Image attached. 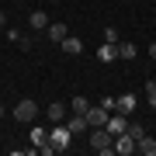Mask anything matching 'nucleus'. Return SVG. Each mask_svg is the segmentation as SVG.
Segmentation results:
<instances>
[{
    "mask_svg": "<svg viewBox=\"0 0 156 156\" xmlns=\"http://www.w3.org/2000/svg\"><path fill=\"white\" fill-rule=\"evenodd\" d=\"M108 115H111V111H104V108H101V104H90L83 118H87V125H90V128H101V125L108 122Z\"/></svg>",
    "mask_w": 156,
    "mask_h": 156,
    "instance_id": "20e7f679",
    "label": "nucleus"
},
{
    "mask_svg": "<svg viewBox=\"0 0 156 156\" xmlns=\"http://www.w3.org/2000/svg\"><path fill=\"white\" fill-rule=\"evenodd\" d=\"M153 66H156V59H153Z\"/></svg>",
    "mask_w": 156,
    "mask_h": 156,
    "instance_id": "a878e982",
    "label": "nucleus"
},
{
    "mask_svg": "<svg viewBox=\"0 0 156 156\" xmlns=\"http://www.w3.org/2000/svg\"><path fill=\"white\" fill-rule=\"evenodd\" d=\"M45 31H49V38H52V42H62V38H66V35H69V28H66V24H62V21L49 24V28H45Z\"/></svg>",
    "mask_w": 156,
    "mask_h": 156,
    "instance_id": "f8f14e48",
    "label": "nucleus"
},
{
    "mask_svg": "<svg viewBox=\"0 0 156 156\" xmlns=\"http://www.w3.org/2000/svg\"><path fill=\"white\" fill-rule=\"evenodd\" d=\"M125 132H128V135H132V139H135V142H139V139H142V135H146V128H142L139 122H128V128H125Z\"/></svg>",
    "mask_w": 156,
    "mask_h": 156,
    "instance_id": "a211bd4d",
    "label": "nucleus"
},
{
    "mask_svg": "<svg viewBox=\"0 0 156 156\" xmlns=\"http://www.w3.org/2000/svg\"><path fill=\"white\" fill-rule=\"evenodd\" d=\"M59 45H62V52H66V56H80V52H83V42H80L76 35H66Z\"/></svg>",
    "mask_w": 156,
    "mask_h": 156,
    "instance_id": "6e6552de",
    "label": "nucleus"
},
{
    "mask_svg": "<svg viewBox=\"0 0 156 156\" xmlns=\"http://www.w3.org/2000/svg\"><path fill=\"white\" fill-rule=\"evenodd\" d=\"M104 42H108V45H118V42H122V35H118L115 28H104Z\"/></svg>",
    "mask_w": 156,
    "mask_h": 156,
    "instance_id": "aec40b11",
    "label": "nucleus"
},
{
    "mask_svg": "<svg viewBox=\"0 0 156 156\" xmlns=\"http://www.w3.org/2000/svg\"><path fill=\"white\" fill-rule=\"evenodd\" d=\"M45 115H49L52 122H66V104H59V101H52V104H49V111H45Z\"/></svg>",
    "mask_w": 156,
    "mask_h": 156,
    "instance_id": "4468645a",
    "label": "nucleus"
},
{
    "mask_svg": "<svg viewBox=\"0 0 156 156\" xmlns=\"http://www.w3.org/2000/svg\"><path fill=\"white\" fill-rule=\"evenodd\" d=\"M101 108H104V111H115V97H111V94L101 97Z\"/></svg>",
    "mask_w": 156,
    "mask_h": 156,
    "instance_id": "412c9836",
    "label": "nucleus"
},
{
    "mask_svg": "<svg viewBox=\"0 0 156 156\" xmlns=\"http://www.w3.org/2000/svg\"><path fill=\"white\" fill-rule=\"evenodd\" d=\"M49 142H52V149H56V153H66L69 142H73V135H69V128L62 125V122H52V128H49Z\"/></svg>",
    "mask_w": 156,
    "mask_h": 156,
    "instance_id": "f257e3e1",
    "label": "nucleus"
},
{
    "mask_svg": "<svg viewBox=\"0 0 156 156\" xmlns=\"http://www.w3.org/2000/svg\"><path fill=\"white\" fill-rule=\"evenodd\" d=\"M149 56H153V59H156V42H149Z\"/></svg>",
    "mask_w": 156,
    "mask_h": 156,
    "instance_id": "5701e85b",
    "label": "nucleus"
},
{
    "mask_svg": "<svg viewBox=\"0 0 156 156\" xmlns=\"http://www.w3.org/2000/svg\"><path fill=\"white\" fill-rule=\"evenodd\" d=\"M4 24H7V14H4V11H0V28H4Z\"/></svg>",
    "mask_w": 156,
    "mask_h": 156,
    "instance_id": "b1692460",
    "label": "nucleus"
},
{
    "mask_svg": "<svg viewBox=\"0 0 156 156\" xmlns=\"http://www.w3.org/2000/svg\"><path fill=\"white\" fill-rule=\"evenodd\" d=\"M142 90H146V101H149V108H156V80H149Z\"/></svg>",
    "mask_w": 156,
    "mask_h": 156,
    "instance_id": "6ab92c4d",
    "label": "nucleus"
},
{
    "mask_svg": "<svg viewBox=\"0 0 156 156\" xmlns=\"http://www.w3.org/2000/svg\"><path fill=\"white\" fill-rule=\"evenodd\" d=\"M17 45H21L24 52H31V35H21V38H17Z\"/></svg>",
    "mask_w": 156,
    "mask_h": 156,
    "instance_id": "4be33fe9",
    "label": "nucleus"
},
{
    "mask_svg": "<svg viewBox=\"0 0 156 156\" xmlns=\"http://www.w3.org/2000/svg\"><path fill=\"white\" fill-rule=\"evenodd\" d=\"M104 128H108V132H111V135H122L125 128H128V115H122V111H118V115H108Z\"/></svg>",
    "mask_w": 156,
    "mask_h": 156,
    "instance_id": "39448f33",
    "label": "nucleus"
},
{
    "mask_svg": "<svg viewBox=\"0 0 156 156\" xmlns=\"http://www.w3.org/2000/svg\"><path fill=\"white\" fill-rule=\"evenodd\" d=\"M90 149L94 153H115V135L108 132L104 125L94 128V132H90Z\"/></svg>",
    "mask_w": 156,
    "mask_h": 156,
    "instance_id": "f03ea898",
    "label": "nucleus"
},
{
    "mask_svg": "<svg viewBox=\"0 0 156 156\" xmlns=\"http://www.w3.org/2000/svg\"><path fill=\"white\" fill-rule=\"evenodd\" d=\"M0 118H4V108H0Z\"/></svg>",
    "mask_w": 156,
    "mask_h": 156,
    "instance_id": "393cba45",
    "label": "nucleus"
},
{
    "mask_svg": "<svg viewBox=\"0 0 156 156\" xmlns=\"http://www.w3.org/2000/svg\"><path fill=\"white\" fill-rule=\"evenodd\" d=\"M115 111H122V115L132 118V111H135V94H122V97H115Z\"/></svg>",
    "mask_w": 156,
    "mask_h": 156,
    "instance_id": "0eeeda50",
    "label": "nucleus"
},
{
    "mask_svg": "<svg viewBox=\"0 0 156 156\" xmlns=\"http://www.w3.org/2000/svg\"><path fill=\"white\" fill-rule=\"evenodd\" d=\"M56 4H59V0H56Z\"/></svg>",
    "mask_w": 156,
    "mask_h": 156,
    "instance_id": "bb28decb",
    "label": "nucleus"
},
{
    "mask_svg": "<svg viewBox=\"0 0 156 156\" xmlns=\"http://www.w3.org/2000/svg\"><path fill=\"white\" fill-rule=\"evenodd\" d=\"M35 115H38V104H35V101H17L14 104V118L17 122L28 125V122H35Z\"/></svg>",
    "mask_w": 156,
    "mask_h": 156,
    "instance_id": "7ed1b4c3",
    "label": "nucleus"
},
{
    "mask_svg": "<svg viewBox=\"0 0 156 156\" xmlns=\"http://www.w3.org/2000/svg\"><path fill=\"white\" fill-rule=\"evenodd\" d=\"M115 153H118V156H132V153H135V139H132L128 132L115 135Z\"/></svg>",
    "mask_w": 156,
    "mask_h": 156,
    "instance_id": "423d86ee",
    "label": "nucleus"
},
{
    "mask_svg": "<svg viewBox=\"0 0 156 156\" xmlns=\"http://www.w3.org/2000/svg\"><path fill=\"white\" fill-rule=\"evenodd\" d=\"M62 125L69 128V135H80V132H83V128H90L83 115H73V118H66V122H62Z\"/></svg>",
    "mask_w": 156,
    "mask_h": 156,
    "instance_id": "1a4fd4ad",
    "label": "nucleus"
},
{
    "mask_svg": "<svg viewBox=\"0 0 156 156\" xmlns=\"http://www.w3.org/2000/svg\"><path fill=\"white\" fill-rule=\"evenodd\" d=\"M87 108H90V101H87L83 94H76V97L69 101V111H73V115H87Z\"/></svg>",
    "mask_w": 156,
    "mask_h": 156,
    "instance_id": "2eb2a0df",
    "label": "nucleus"
},
{
    "mask_svg": "<svg viewBox=\"0 0 156 156\" xmlns=\"http://www.w3.org/2000/svg\"><path fill=\"white\" fill-rule=\"evenodd\" d=\"M42 142H49V128L35 125V128H31V146H42Z\"/></svg>",
    "mask_w": 156,
    "mask_h": 156,
    "instance_id": "dca6fc26",
    "label": "nucleus"
},
{
    "mask_svg": "<svg viewBox=\"0 0 156 156\" xmlns=\"http://www.w3.org/2000/svg\"><path fill=\"white\" fill-rule=\"evenodd\" d=\"M118 59H135V45L132 42H118Z\"/></svg>",
    "mask_w": 156,
    "mask_h": 156,
    "instance_id": "f3484780",
    "label": "nucleus"
},
{
    "mask_svg": "<svg viewBox=\"0 0 156 156\" xmlns=\"http://www.w3.org/2000/svg\"><path fill=\"white\" fill-rule=\"evenodd\" d=\"M28 24H31L35 31H45V28H49V14H45V11H31Z\"/></svg>",
    "mask_w": 156,
    "mask_h": 156,
    "instance_id": "9d476101",
    "label": "nucleus"
},
{
    "mask_svg": "<svg viewBox=\"0 0 156 156\" xmlns=\"http://www.w3.org/2000/svg\"><path fill=\"white\" fill-rule=\"evenodd\" d=\"M97 59H101V62H115V59H118V45H108V42H104V45L97 49Z\"/></svg>",
    "mask_w": 156,
    "mask_h": 156,
    "instance_id": "9b49d317",
    "label": "nucleus"
},
{
    "mask_svg": "<svg viewBox=\"0 0 156 156\" xmlns=\"http://www.w3.org/2000/svg\"><path fill=\"white\" fill-rule=\"evenodd\" d=\"M135 149H139L142 156H156V139H149V135H142V139L135 142Z\"/></svg>",
    "mask_w": 156,
    "mask_h": 156,
    "instance_id": "ddd939ff",
    "label": "nucleus"
}]
</instances>
